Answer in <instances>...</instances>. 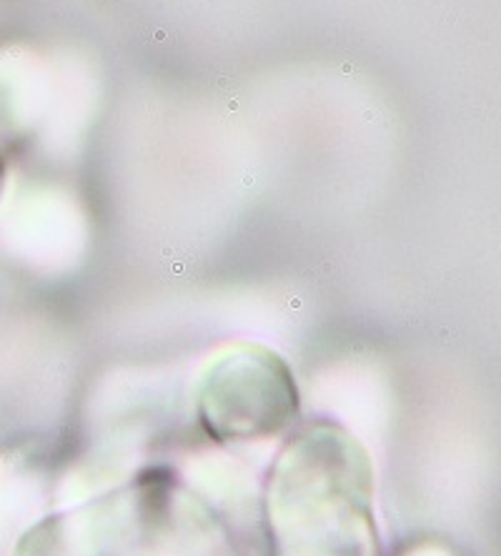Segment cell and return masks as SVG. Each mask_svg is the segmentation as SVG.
<instances>
[{
	"label": "cell",
	"instance_id": "3",
	"mask_svg": "<svg viewBox=\"0 0 501 556\" xmlns=\"http://www.w3.org/2000/svg\"><path fill=\"white\" fill-rule=\"evenodd\" d=\"M13 556H116L98 498L38 519L15 544Z\"/></svg>",
	"mask_w": 501,
	"mask_h": 556
},
{
	"label": "cell",
	"instance_id": "2",
	"mask_svg": "<svg viewBox=\"0 0 501 556\" xmlns=\"http://www.w3.org/2000/svg\"><path fill=\"white\" fill-rule=\"evenodd\" d=\"M301 412L293 371L264 346L218 354L196 387V416L218 444H253L281 437Z\"/></svg>",
	"mask_w": 501,
	"mask_h": 556
},
{
	"label": "cell",
	"instance_id": "1",
	"mask_svg": "<svg viewBox=\"0 0 501 556\" xmlns=\"http://www.w3.org/2000/svg\"><path fill=\"white\" fill-rule=\"evenodd\" d=\"M366 446L339 424L296 429L261 494L266 556H384Z\"/></svg>",
	"mask_w": 501,
	"mask_h": 556
},
{
	"label": "cell",
	"instance_id": "4",
	"mask_svg": "<svg viewBox=\"0 0 501 556\" xmlns=\"http://www.w3.org/2000/svg\"><path fill=\"white\" fill-rule=\"evenodd\" d=\"M3 176H5V168H3V161H0V191H3Z\"/></svg>",
	"mask_w": 501,
	"mask_h": 556
}]
</instances>
